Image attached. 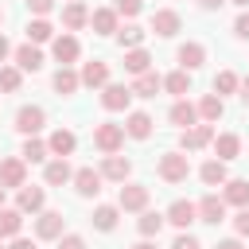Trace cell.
I'll return each instance as SVG.
<instances>
[{
    "mask_svg": "<svg viewBox=\"0 0 249 249\" xmlns=\"http://www.w3.org/2000/svg\"><path fill=\"white\" fill-rule=\"evenodd\" d=\"M117 43H121L124 51L140 47V43H144V27H140V23H124V27H117Z\"/></svg>",
    "mask_w": 249,
    "mask_h": 249,
    "instance_id": "d590c367",
    "label": "cell"
},
{
    "mask_svg": "<svg viewBox=\"0 0 249 249\" xmlns=\"http://www.w3.org/2000/svg\"><path fill=\"white\" fill-rule=\"evenodd\" d=\"M19 156H23L27 163H43V160L51 156V148H47V144H43L39 136H27V140H23V152H19Z\"/></svg>",
    "mask_w": 249,
    "mask_h": 249,
    "instance_id": "74e56055",
    "label": "cell"
},
{
    "mask_svg": "<svg viewBox=\"0 0 249 249\" xmlns=\"http://www.w3.org/2000/svg\"><path fill=\"white\" fill-rule=\"evenodd\" d=\"M124 70H128V74H144V70H152V54H148L144 47L124 51Z\"/></svg>",
    "mask_w": 249,
    "mask_h": 249,
    "instance_id": "e575fe53",
    "label": "cell"
},
{
    "mask_svg": "<svg viewBox=\"0 0 249 249\" xmlns=\"http://www.w3.org/2000/svg\"><path fill=\"white\" fill-rule=\"evenodd\" d=\"M233 4H241V8H249V0H233Z\"/></svg>",
    "mask_w": 249,
    "mask_h": 249,
    "instance_id": "11a10c76",
    "label": "cell"
},
{
    "mask_svg": "<svg viewBox=\"0 0 249 249\" xmlns=\"http://www.w3.org/2000/svg\"><path fill=\"white\" fill-rule=\"evenodd\" d=\"M0 23H4V8H0Z\"/></svg>",
    "mask_w": 249,
    "mask_h": 249,
    "instance_id": "9f6ffc18",
    "label": "cell"
},
{
    "mask_svg": "<svg viewBox=\"0 0 249 249\" xmlns=\"http://www.w3.org/2000/svg\"><path fill=\"white\" fill-rule=\"evenodd\" d=\"M8 54H12V43H8V39H4V35H0V62H4V58H8Z\"/></svg>",
    "mask_w": 249,
    "mask_h": 249,
    "instance_id": "f907efd6",
    "label": "cell"
},
{
    "mask_svg": "<svg viewBox=\"0 0 249 249\" xmlns=\"http://www.w3.org/2000/svg\"><path fill=\"white\" fill-rule=\"evenodd\" d=\"M51 35H54V27H51L43 16H35V19L27 23V43H47Z\"/></svg>",
    "mask_w": 249,
    "mask_h": 249,
    "instance_id": "f35d334b",
    "label": "cell"
},
{
    "mask_svg": "<svg viewBox=\"0 0 249 249\" xmlns=\"http://www.w3.org/2000/svg\"><path fill=\"white\" fill-rule=\"evenodd\" d=\"M148 198H152V191H148L144 183H121L117 206H121V210H148Z\"/></svg>",
    "mask_w": 249,
    "mask_h": 249,
    "instance_id": "5b68a950",
    "label": "cell"
},
{
    "mask_svg": "<svg viewBox=\"0 0 249 249\" xmlns=\"http://www.w3.org/2000/svg\"><path fill=\"white\" fill-rule=\"evenodd\" d=\"M19 230H23V210L0 206V237H19Z\"/></svg>",
    "mask_w": 249,
    "mask_h": 249,
    "instance_id": "4dcf8cb0",
    "label": "cell"
},
{
    "mask_svg": "<svg viewBox=\"0 0 249 249\" xmlns=\"http://www.w3.org/2000/svg\"><path fill=\"white\" fill-rule=\"evenodd\" d=\"M27 183V160L19 156H8V160H0V187H8V191H19Z\"/></svg>",
    "mask_w": 249,
    "mask_h": 249,
    "instance_id": "3957f363",
    "label": "cell"
},
{
    "mask_svg": "<svg viewBox=\"0 0 249 249\" xmlns=\"http://www.w3.org/2000/svg\"><path fill=\"white\" fill-rule=\"evenodd\" d=\"M43 179H47L51 187H62V183H70V179H74V167H70V160H66V156H54V160L47 163Z\"/></svg>",
    "mask_w": 249,
    "mask_h": 249,
    "instance_id": "d6986e66",
    "label": "cell"
},
{
    "mask_svg": "<svg viewBox=\"0 0 249 249\" xmlns=\"http://www.w3.org/2000/svg\"><path fill=\"white\" fill-rule=\"evenodd\" d=\"M163 89V78L156 74V70H144V74H136V82H132V97H156Z\"/></svg>",
    "mask_w": 249,
    "mask_h": 249,
    "instance_id": "603a6c76",
    "label": "cell"
},
{
    "mask_svg": "<svg viewBox=\"0 0 249 249\" xmlns=\"http://www.w3.org/2000/svg\"><path fill=\"white\" fill-rule=\"evenodd\" d=\"M152 124H156V121H152L148 113L136 109V113L124 117V136H132V140H148V136H152Z\"/></svg>",
    "mask_w": 249,
    "mask_h": 249,
    "instance_id": "e0dca14e",
    "label": "cell"
},
{
    "mask_svg": "<svg viewBox=\"0 0 249 249\" xmlns=\"http://www.w3.org/2000/svg\"><path fill=\"white\" fill-rule=\"evenodd\" d=\"M8 249H35V241H27V237H12Z\"/></svg>",
    "mask_w": 249,
    "mask_h": 249,
    "instance_id": "7dc6e473",
    "label": "cell"
},
{
    "mask_svg": "<svg viewBox=\"0 0 249 249\" xmlns=\"http://www.w3.org/2000/svg\"><path fill=\"white\" fill-rule=\"evenodd\" d=\"M210 144H214V156H218V160H226V163H230V160H237V152H241V136H237V132H218Z\"/></svg>",
    "mask_w": 249,
    "mask_h": 249,
    "instance_id": "ac0fdd59",
    "label": "cell"
},
{
    "mask_svg": "<svg viewBox=\"0 0 249 249\" xmlns=\"http://www.w3.org/2000/svg\"><path fill=\"white\" fill-rule=\"evenodd\" d=\"M0 249H4V237H0Z\"/></svg>",
    "mask_w": 249,
    "mask_h": 249,
    "instance_id": "6f0895ef",
    "label": "cell"
},
{
    "mask_svg": "<svg viewBox=\"0 0 249 249\" xmlns=\"http://www.w3.org/2000/svg\"><path fill=\"white\" fill-rule=\"evenodd\" d=\"M198 175H202V183H206V187H222V183L230 179V171H226V160H218V156H214V160H206V163L198 167Z\"/></svg>",
    "mask_w": 249,
    "mask_h": 249,
    "instance_id": "f1b7e54d",
    "label": "cell"
},
{
    "mask_svg": "<svg viewBox=\"0 0 249 249\" xmlns=\"http://www.w3.org/2000/svg\"><path fill=\"white\" fill-rule=\"evenodd\" d=\"M233 230H237L241 237H249V206H241V210H237V218H233Z\"/></svg>",
    "mask_w": 249,
    "mask_h": 249,
    "instance_id": "b9f144b4",
    "label": "cell"
},
{
    "mask_svg": "<svg viewBox=\"0 0 249 249\" xmlns=\"http://www.w3.org/2000/svg\"><path fill=\"white\" fill-rule=\"evenodd\" d=\"M214 249H241V241H237V237H226V241H218Z\"/></svg>",
    "mask_w": 249,
    "mask_h": 249,
    "instance_id": "681fc988",
    "label": "cell"
},
{
    "mask_svg": "<svg viewBox=\"0 0 249 249\" xmlns=\"http://www.w3.org/2000/svg\"><path fill=\"white\" fill-rule=\"evenodd\" d=\"M82 86H89V89H101V86H109V62H105V58L82 62Z\"/></svg>",
    "mask_w": 249,
    "mask_h": 249,
    "instance_id": "7c38bea8",
    "label": "cell"
},
{
    "mask_svg": "<svg viewBox=\"0 0 249 249\" xmlns=\"http://www.w3.org/2000/svg\"><path fill=\"white\" fill-rule=\"evenodd\" d=\"M23 86V70L19 66H0V89L4 93H16Z\"/></svg>",
    "mask_w": 249,
    "mask_h": 249,
    "instance_id": "ab89813d",
    "label": "cell"
},
{
    "mask_svg": "<svg viewBox=\"0 0 249 249\" xmlns=\"http://www.w3.org/2000/svg\"><path fill=\"white\" fill-rule=\"evenodd\" d=\"M51 51H54V58H58L62 66H70V62H74V58L82 54V47H78V39H74L70 31H62V35L54 39V47H51Z\"/></svg>",
    "mask_w": 249,
    "mask_h": 249,
    "instance_id": "44dd1931",
    "label": "cell"
},
{
    "mask_svg": "<svg viewBox=\"0 0 249 249\" xmlns=\"http://www.w3.org/2000/svg\"><path fill=\"white\" fill-rule=\"evenodd\" d=\"M210 140H214V124H210V121L191 124V128L179 132V148H183V152H198V148H206Z\"/></svg>",
    "mask_w": 249,
    "mask_h": 249,
    "instance_id": "277c9868",
    "label": "cell"
},
{
    "mask_svg": "<svg viewBox=\"0 0 249 249\" xmlns=\"http://www.w3.org/2000/svg\"><path fill=\"white\" fill-rule=\"evenodd\" d=\"M16 206L23 210V214H39L43 206H47V191L43 187H19V195H16Z\"/></svg>",
    "mask_w": 249,
    "mask_h": 249,
    "instance_id": "4fadbf2b",
    "label": "cell"
},
{
    "mask_svg": "<svg viewBox=\"0 0 249 249\" xmlns=\"http://www.w3.org/2000/svg\"><path fill=\"white\" fill-rule=\"evenodd\" d=\"M233 35H237V39H249V12H241V16L233 19Z\"/></svg>",
    "mask_w": 249,
    "mask_h": 249,
    "instance_id": "7bdbcfd3",
    "label": "cell"
},
{
    "mask_svg": "<svg viewBox=\"0 0 249 249\" xmlns=\"http://www.w3.org/2000/svg\"><path fill=\"white\" fill-rule=\"evenodd\" d=\"M163 222H167V214H160V210H140V218H136V230H140V237H160Z\"/></svg>",
    "mask_w": 249,
    "mask_h": 249,
    "instance_id": "f546056e",
    "label": "cell"
},
{
    "mask_svg": "<svg viewBox=\"0 0 249 249\" xmlns=\"http://www.w3.org/2000/svg\"><path fill=\"white\" fill-rule=\"evenodd\" d=\"M167 222L179 226V230H187L191 222H198V202H191V198H175V202L167 206Z\"/></svg>",
    "mask_w": 249,
    "mask_h": 249,
    "instance_id": "30bf717a",
    "label": "cell"
},
{
    "mask_svg": "<svg viewBox=\"0 0 249 249\" xmlns=\"http://www.w3.org/2000/svg\"><path fill=\"white\" fill-rule=\"evenodd\" d=\"M93 144H97V152H105V156L121 152V144H124V124H113V121L97 124V128H93Z\"/></svg>",
    "mask_w": 249,
    "mask_h": 249,
    "instance_id": "7a4b0ae2",
    "label": "cell"
},
{
    "mask_svg": "<svg viewBox=\"0 0 249 249\" xmlns=\"http://www.w3.org/2000/svg\"><path fill=\"white\" fill-rule=\"evenodd\" d=\"M101 183H105V175H101V171H93V167H78V171H74V191H78L82 198L101 195Z\"/></svg>",
    "mask_w": 249,
    "mask_h": 249,
    "instance_id": "9c48e42d",
    "label": "cell"
},
{
    "mask_svg": "<svg viewBox=\"0 0 249 249\" xmlns=\"http://www.w3.org/2000/svg\"><path fill=\"white\" fill-rule=\"evenodd\" d=\"M58 249H86V241H82L78 233H62V237H58Z\"/></svg>",
    "mask_w": 249,
    "mask_h": 249,
    "instance_id": "f6af8a7d",
    "label": "cell"
},
{
    "mask_svg": "<svg viewBox=\"0 0 249 249\" xmlns=\"http://www.w3.org/2000/svg\"><path fill=\"white\" fill-rule=\"evenodd\" d=\"M222 113H226V101H222L218 93H206V97L198 101V117H202V121L218 124V121H222Z\"/></svg>",
    "mask_w": 249,
    "mask_h": 249,
    "instance_id": "d6a6232c",
    "label": "cell"
},
{
    "mask_svg": "<svg viewBox=\"0 0 249 249\" xmlns=\"http://www.w3.org/2000/svg\"><path fill=\"white\" fill-rule=\"evenodd\" d=\"M62 226H66L62 210H39V218H35V237L58 241V237H62Z\"/></svg>",
    "mask_w": 249,
    "mask_h": 249,
    "instance_id": "8992f818",
    "label": "cell"
},
{
    "mask_svg": "<svg viewBox=\"0 0 249 249\" xmlns=\"http://www.w3.org/2000/svg\"><path fill=\"white\" fill-rule=\"evenodd\" d=\"M198 222H210V226L226 222V198H218V195H206V198L198 202Z\"/></svg>",
    "mask_w": 249,
    "mask_h": 249,
    "instance_id": "ffe728a7",
    "label": "cell"
},
{
    "mask_svg": "<svg viewBox=\"0 0 249 249\" xmlns=\"http://www.w3.org/2000/svg\"><path fill=\"white\" fill-rule=\"evenodd\" d=\"M86 23H89V8H86L82 0H70V4L62 8V27H66V31H82Z\"/></svg>",
    "mask_w": 249,
    "mask_h": 249,
    "instance_id": "2e32d148",
    "label": "cell"
},
{
    "mask_svg": "<svg viewBox=\"0 0 249 249\" xmlns=\"http://www.w3.org/2000/svg\"><path fill=\"white\" fill-rule=\"evenodd\" d=\"M12 54H16V66H19V70H31V74H35V70H43V51H39L35 43L16 47Z\"/></svg>",
    "mask_w": 249,
    "mask_h": 249,
    "instance_id": "7402d4cb",
    "label": "cell"
},
{
    "mask_svg": "<svg viewBox=\"0 0 249 249\" xmlns=\"http://www.w3.org/2000/svg\"><path fill=\"white\" fill-rule=\"evenodd\" d=\"M237 97H241V105L249 109V78H241V89H237Z\"/></svg>",
    "mask_w": 249,
    "mask_h": 249,
    "instance_id": "c3c4849f",
    "label": "cell"
},
{
    "mask_svg": "<svg viewBox=\"0 0 249 249\" xmlns=\"http://www.w3.org/2000/svg\"><path fill=\"white\" fill-rule=\"evenodd\" d=\"M171 124H179V128H191V124H198V105H191L187 97H179L175 105H171Z\"/></svg>",
    "mask_w": 249,
    "mask_h": 249,
    "instance_id": "cb8c5ba5",
    "label": "cell"
},
{
    "mask_svg": "<svg viewBox=\"0 0 249 249\" xmlns=\"http://www.w3.org/2000/svg\"><path fill=\"white\" fill-rule=\"evenodd\" d=\"M222 187H226L222 191L226 206H249V179H226Z\"/></svg>",
    "mask_w": 249,
    "mask_h": 249,
    "instance_id": "d4e9b609",
    "label": "cell"
},
{
    "mask_svg": "<svg viewBox=\"0 0 249 249\" xmlns=\"http://www.w3.org/2000/svg\"><path fill=\"white\" fill-rule=\"evenodd\" d=\"M163 89L175 93V97H187V93H191V70H183V66L171 70V74L163 78Z\"/></svg>",
    "mask_w": 249,
    "mask_h": 249,
    "instance_id": "1f68e13d",
    "label": "cell"
},
{
    "mask_svg": "<svg viewBox=\"0 0 249 249\" xmlns=\"http://www.w3.org/2000/svg\"><path fill=\"white\" fill-rule=\"evenodd\" d=\"M4 195H8V187H0V206H4Z\"/></svg>",
    "mask_w": 249,
    "mask_h": 249,
    "instance_id": "db71d44e",
    "label": "cell"
},
{
    "mask_svg": "<svg viewBox=\"0 0 249 249\" xmlns=\"http://www.w3.org/2000/svg\"><path fill=\"white\" fill-rule=\"evenodd\" d=\"M117 218H121V206H97V210L89 214V222H93V230H101V233H109V230H117Z\"/></svg>",
    "mask_w": 249,
    "mask_h": 249,
    "instance_id": "836d02e7",
    "label": "cell"
},
{
    "mask_svg": "<svg viewBox=\"0 0 249 249\" xmlns=\"http://www.w3.org/2000/svg\"><path fill=\"white\" fill-rule=\"evenodd\" d=\"M27 8H31L35 16H47V12L54 8V0H27Z\"/></svg>",
    "mask_w": 249,
    "mask_h": 249,
    "instance_id": "bcb514c9",
    "label": "cell"
},
{
    "mask_svg": "<svg viewBox=\"0 0 249 249\" xmlns=\"http://www.w3.org/2000/svg\"><path fill=\"white\" fill-rule=\"evenodd\" d=\"M132 249H156V245H152V237H144V241H140V245H132Z\"/></svg>",
    "mask_w": 249,
    "mask_h": 249,
    "instance_id": "f5cc1de1",
    "label": "cell"
},
{
    "mask_svg": "<svg viewBox=\"0 0 249 249\" xmlns=\"http://www.w3.org/2000/svg\"><path fill=\"white\" fill-rule=\"evenodd\" d=\"M156 171H160L163 183H187V175H191V160H187L183 148H179V152H163L160 163H156Z\"/></svg>",
    "mask_w": 249,
    "mask_h": 249,
    "instance_id": "6da1fadb",
    "label": "cell"
},
{
    "mask_svg": "<svg viewBox=\"0 0 249 249\" xmlns=\"http://www.w3.org/2000/svg\"><path fill=\"white\" fill-rule=\"evenodd\" d=\"M202 62H206V47H202V43L191 39V43L179 47V66H183V70H198Z\"/></svg>",
    "mask_w": 249,
    "mask_h": 249,
    "instance_id": "484cf974",
    "label": "cell"
},
{
    "mask_svg": "<svg viewBox=\"0 0 249 249\" xmlns=\"http://www.w3.org/2000/svg\"><path fill=\"white\" fill-rule=\"evenodd\" d=\"M51 86H54V93H58V97H70V93H74V89L82 86V74H74L70 66H58V70H54V82H51Z\"/></svg>",
    "mask_w": 249,
    "mask_h": 249,
    "instance_id": "4316f807",
    "label": "cell"
},
{
    "mask_svg": "<svg viewBox=\"0 0 249 249\" xmlns=\"http://www.w3.org/2000/svg\"><path fill=\"white\" fill-rule=\"evenodd\" d=\"M101 175H105V179H113V183H124V179L132 175V160H124V156H117V152H113V156H105V160H101Z\"/></svg>",
    "mask_w": 249,
    "mask_h": 249,
    "instance_id": "9a60e30c",
    "label": "cell"
},
{
    "mask_svg": "<svg viewBox=\"0 0 249 249\" xmlns=\"http://www.w3.org/2000/svg\"><path fill=\"white\" fill-rule=\"evenodd\" d=\"M128 101H132V86H117V82L101 86V105H105L109 113H121V109H128Z\"/></svg>",
    "mask_w": 249,
    "mask_h": 249,
    "instance_id": "52a82bcc",
    "label": "cell"
},
{
    "mask_svg": "<svg viewBox=\"0 0 249 249\" xmlns=\"http://www.w3.org/2000/svg\"><path fill=\"white\" fill-rule=\"evenodd\" d=\"M198 4H202V8H206V12H214V8H222V4H226V0H198Z\"/></svg>",
    "mask_w": 249,
    "mask_h": 249,
    "instance_id": "816d5d0a",
    "label": "cell"
},
{
    "mask_svg": "<svg viewBox=\"0 0 249 249\" xmlns=\"http://www.w3.org/2000/svg\"><path fill=\"white\" fill-rule=\"evenodd\" d=\"M179 27H183V19H179V12H175V8H156V12H152V31H156V35L171 39Z\"/></svg>",
    "mask_w": 249,
    "mask_h": 249,
    "instance_id": "8fae6325",
    "label": "cell"
},
{
    "mask_svg": "<svg viewBox=\"0 0 249 249\" xmlns=\"http://www.w3.org/2000/svg\"><path fill=\"white\" fill-rule=\"evenodd\" d=\"M171 249H202V245H198V237H191V233H179V237L171 241Z\"/></svg>",
    "mask_w": 249,
    "mask_h": 249,
    "instance_id": "ee69618b",
    "label": "cell"
},
{
    "mask_svg": "<svg viewBox=\"0 0 249 249\" xmlns=\"http://www.w3.org/2000/svg\"><path fill=\"white\" fill-rule=\"evenodd\" d=\"M113 8H117V16H124V19H132V16H140V8H144V0H117Z\"/></svg>",
    "mask_w": 249,
    "mask_h": 249,
    "instance_id": "60d3db41",
    "label": "cell"
},
{
    "mask_svg": "<svg viewBox=\"0 0 249 249\" xmlns=\"http://www.w3.org/2000/svg\"><path fill=\"white\" fill-rule=\"evenodd\" d=\"M43 124H47V113H43L39 105H23V109L16 113V132H23V136H35Z\"/></svg>",
    "mask_w": 249,
    "mask_h": 249,
    "instance_id": "ba28073f",
    "label": "cell"
},
{
    "mask_svg": "<svg viewBox=\"0 0 249 249\" xmlns=\"http://www.w3.org/2000/svg\"><path fill=\"white\" fill-rule=\"evenodd\" d=\"M47 148H51V156H70V152L78 148V136H74L70 128H54L51 140H47Z\"/></svg>",
    "mask_w": 249,
    "mask_h": 249,
    "instance_id": "83f0119b",
    "label": "cell"
},
{
    "mask_svg": "<svg viewBox=\"0 0 249 249\" xmlns=\"http://www.w3.org/2000/svg\"><path fill=\"white\" fill-rule=\"evenodd\" d=\"M237 89H241V78H237L233 70H218V74H214V93H218V97L237 93Z\"/></svg>",
    "mask_w": 249,
    "mask_h": 249,
    "instance_id": "8d00e7d4",
    "label": "cell"
},
{
    "mask_svg": "<svg viewBox=\"0 0 249 249\" xmlns=\"http://www.w3.org/2000/svg\"><path fill=\"white\" fill-rule=\"evenodd\" d=\"M121 16H117V8H93L89 12V23H93V35H117V23Z\"/></svg>",
    "mask_w": 249,
    "mask_h": 249,
    "instance_id": "5bb4252c",
    "label": "cell"
}]
</instances>
